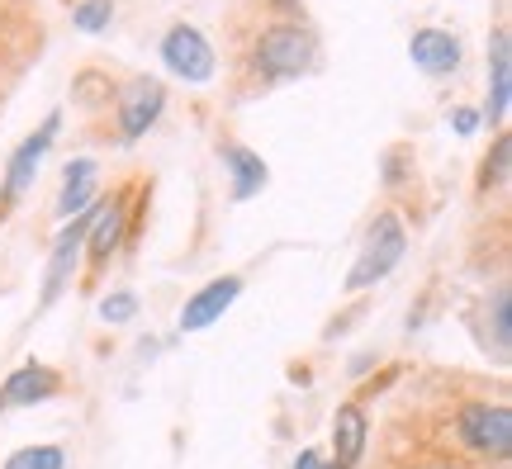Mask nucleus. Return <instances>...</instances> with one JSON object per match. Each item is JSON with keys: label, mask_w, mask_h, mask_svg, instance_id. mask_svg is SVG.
I'll return each mask as SVG.
<instances>
[{"label": "nucleus", "mask_w": 512, "mask_h": 469, "mask_svg": "<svg viewBox=\"0 0 512 469\" xmlns=\"http://www.w3.org/2000/svg\"><path fill=\"white\" fill-rule=\"evenodd\" d=\"M166 109V86L152 81V76H133L114 105V119H119V143H138L147 128L162 119Z\"/></svg>", "instance_id": "8"}, {"label": "nucleus", "mask_w": 512, "mask_h": 469, "mask_svg": "<svg viewBox=\"0 0 512 469\" xmlns=\"http://www.w3.org/2000/svg\"><path fill=\"white\" fill-rule=\"evenodd\" d=\"M294 469H332V460L323 451H313V446H309V451L294 455Z\"/></svg>", "instance_id": "22"}, {"label": "nucleus", "mask_w": 512, "mask_h": 469, "mask_svg": "<svg viewBox=\"0 0 512 469\" xmlns=\"http://www.w3.org/2000/svg\"><path fill=\"white\" fill-rule=\"evenodd\" d=\"M456 436L465 451L484 455V460H508L512 455V408L508 403H489V398H475L465 403L456 417Z\"/></svg>", "instance_id": "3"}, {"label": "nucleus", "mask_w": 512, "mask_h": 469, "mask_svg": "<svg viewBox=\"0 0 512 469\" xmlns=\"http://www.w3.org/2000/svg\"><path fill=\"white\" fill-rule=\"evenodd\" d=\"M318 62V43L304 24H275L256 38L252 67L261 72V81H294Z\"/></svg>", "instance_id": "2"}, {"label": "nucleus", "mask_w": 512, "mask_h": 469, "mask_svg": "<svg viewBox=\"0 0 512 469\" xmlns=\"http://www.w3.org/2000/svg\"><path fill=\"white\" fill-rule=\"evenodd\" d=\"M57 128H62V114H48L43 124L24 138V143L10 152V162H5V181H0V218L15 209L19 199L34 190V181H38V166H43V157L53 152V143H57Z\"/></svg>", "instance_id": "4"}, {"label": "nucleus", "mask_w": 512, "mask_h": 469, "mask_svg": "<svg viewBox=\"0 0 512 469\" xmlns=\"http://www.w3.org/2000/svg\"><path fill=\"white\" fill-rule=\"evenodd\" d=\"M114 19V0H81L72 10V24L81 34H100V29H110Z\"/></svg>", "instance_id": "18"}, {"label": "nucleus", "mask_w": 512, "mask_h": 469, "mask_svg": "<svg viewBox=\"0 0 512 469\" xmlns=\"http://www.w3.org/2000/svg\"><path fill=\"white\" fill-rule=\"evenodd\" d=\"M238 294H242V275H214L209 285H200L181 304L176 327H181V332H204V327H214L228 308L238 304Z\"/></svg>", "instance_id": "10"}, {"label": "nucleus", "mask_w": 512, "mask_h": 469, "mask_svg": "<svg viewBox=\"0 0 512 469\" xmlns=\"http://www.w3.org/2000/svg\"><path fill=\"white\" fill-rule=\"evenodd\" d=\"M370 441V417L361 403H342L332 413V469H356Z\"/></svg>", "instance_id": "11"}, {"label": "nucleus", "mask_w": 512, "mask_h": 469, "mask_svg": "<svg viewBox=\"0 0 512 469\" xmlns=\"http://www.w3.org/2000/svg\"><path fill=\"white\" fill-rule=\"evenodd\" d=\"M403 252H408V233H403L399 214H389V209L375 214V223L366 228V242H361V252H356V261L347 271V289L361 294V289H375L380 280H389L399 271Z\"/></svg>", "instance_id": "1"}, {"label": "nucleus", "mask_w": 512, "mask_h": 469, "mask_svg": "<svg viewBox=\"0 0 512 469\" xmlns=\"http://www.w3.org/2000/svg\"><path fill=\"white\" fill-rule=\"evenodd\" d=\"M100 318L110 327H124L138 318V294H128V289H114V294H105L100 299Z\"/></svg>", "instance_id": "19"}, {"label": "nucleus", "mask_w": 512, "mask_h": 469, "mask_svg": "<svg viewBox=\"0 0 512 469\" xmlns=\"http://www.w3.org/2000/svg\"><path fill=\"white\" fill-rule=\"evenodd\" d=\"M67 389V379L57 375L53 365L43 361H24L15 365L5 384H0V413H15V408H38V403H53Z\"/></svg>", "instance_id": "9"}, {"label": "nucleus", "mask_w": 512, "mask_h": 469, "mask_svg": "<svg viewBox=\"0 0 512 469\" xmlns=\"http://www.w3.org/2000/svg\"><path fill=\"white\" fill-rule=\"evenodd\" d=\"M508 304H512L508 285H498V289H494V342H498V361H508V342H512V318H508Z\"/></svg>", "instance_id": "20"}, {"label": "nucleus", "mask_w": 512, "mask_h": 469, "mask_svg": "<svg viewBox=\"0 0 512 469\" xmlns=\"http://www.w3.org/2000/svg\"><path fill=\"white\" fill-rule=\"evenodd\" d=\"M162 62H166V72L190 81V86H204L209 76L219 72V57H214L209 38H204L195 24H171V29H166Z\"/></svg>", "instance_id": "6"}, {"label": "nucleus", "mask_w": 512, "mask_h": 469, "mask_svg": "<svg viewBox=\"0 0 512 469\" xmlns=\"http://www.w3.org/2000/svg\"><path fill=\"white\" fill-rule=\"evenodd\" d=\"M128 223H133V214H128V190H114V195L95 199V223H91V233H86V261H91V280L105 271V266H110V256L124 247Z\"/></svg>", "instance_id": "7"}, {"label": "nucleus", "mask_w": 512, "mask_h": 469, "mask_svg": "<svg viewBox=\"0 0 512 469\" xmlns=\"http://www.w3.org/2000/svg\"><path fill=\"white\" fill-rule=\"evenodd\" d=\"M91 223H95V204L62 223L53 252H48V271H43V308H53L57 299L67 294L76 266H81V256H86V233H91Z\"/></svg>", "instance_id": "5"}, {"label": "nucleus", "mask_w": 512, "mask_h": 469, "mask_svg": "<svg viewBox=\"0 0 512 469\" xmlns=\"http://www.w3.org/2000/svg\"><path fill=\"white\" fill-rule=\"evenodd\" d=\"M95 181H100V162H95V157H76V162H67V171H62V190H57V218H62V223L95 204L91 199Z\"/></svg>", "instance_id": "15"}, {"label": "nucleus", "mask_w": 512, "mask_h": 469, "mask_svg": "<svg viewBox=\"0 0 512 469\" xmlns=\"http://www.w3.org/2000/svg\"><path fill=\"white\" fill-rule=\"evenodd\" d=\"M479 124H484V119H479V109H451V128H456L460 138H475Z\"/></svg>", "instance_id": "21"}, {"label": "nucleus", "mask_w": 512, "mask_h": 469, "mask_svg": "<svg viewBox=\"0 0 512 469\" xmlns=\"http://www.w3.org/2000/svg\"><path fill=\"white\" fill-rule=\"evenodd\" d=\"M508 100H512V38H508V29H494V38H489V109L479 119L503 128Z\"/></svg>", "instance_id": "12"}, {"label": "nucleus", "mask_w": 512, "mask_h": 469, "mask_svg": "<svg viewBox=\"0 0 512 469\" xmlns=\"http://www.w3.org/2000/svg\"><path fill=\"white\" fill-rule=\"evenodd\" d=\"M408 57L422 76H451L460 67V38L446 29H418L408 38Z\"/></svg>", "instance_id": "13"}, {"label": "nucleus", "mask_w": 512, "mask_h": 469, "mask_svg": "<svg viewBox=\"0 0 512 469\" xmlns=\"http://www.w3.org/2000/svg\"><path fill=\"white\" fill-rule=\"evenodd\" d=\"M219 157H223V166H228V190H233L238 204H247V199H256L261 190H266L271 171H266V162L256 157L252 147L228 143V147H219Z\"/></svg>", "instance_id": "14"}, {"label": "nucleus", "mask_w": 512, "mask_h": 469, "mask_svg": "<svg viewBox=\"0 0 512 469\" xmlns=\"http://www.w3.org/2000/svg\"><path fill=\"white\" fill-rule=\"evenodd\" d=\"M5 469H67V451L62 446H24L5 460Z\"/></svg>", "instance_id": "17"}, {"label": "nucleus", "mask_w": 512, "mask_h": 469, "mask_svg": "<svg viewBox=\"0 0 512 469\" xmlns=\"http://www.w3.org/2000/svg\"><path fill=\"white\" fill-rule=\"evenodd\" d=\"M508 171H512V138L498 133L494 147H489V157H484V166H479V190L489 195L498 185H508Z\"/></svg>", "instance_id": "16"}, {"label": "nucleus", "mask_w": 512, "mask_h": 469, "mask_svg": "<svg viewBox=\"0 0 512 469\" xmlns=\"http://www.w3.org/2000/svg\"><path fill=\"white\" fill-rule=\"evenodd\" d=\"M427 469H456V465H427Z\"/></svg>", "instance_id": "23"}]
</instances>
